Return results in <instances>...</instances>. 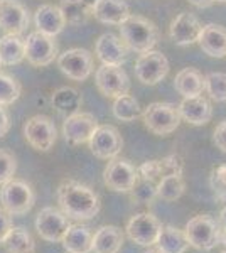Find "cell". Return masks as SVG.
Returning <instances> with one entry per match:
<instances>
[{
	"label": "cell",
	"mask_w": 226,
	"mask_h": 253,
	"mask_svg": "<svg viewBox=\"0 0 226 253\" xmlns=\"http://www.w3.org/2000/svg\"><path fill=\"white\" fill-rule=\"evenodd\" d=\"M57 205L69 219L88 221L100 213V196L90 186L75 179H66L57 187Z\"/></svg>",
	"instance_id": "cell-1"
},
{
	"label": "cell",
	"mask_w": 226,
	"mask_h": 253,
	"mask_svg": "<svg viewBox=\"0 0 226 253\" xmlns=\"http://www.w3.org/2000/svg\"><path fill=\"white\" fill-rule=\"evenodd\" d=\"M120 39L135 52H147L159 42V29L152 20L130 14L120 24Z\"/></svg>",
	"instance_id": "cell-2"
},
{
	"label": "cell",
	"mask_w": 226,
	"mask_h": 253,
	"mask_svg": "<svg viewBox=\"0 0 226 253\" xmlns=\"http://www.w3.org/2000/svg\"><path fill=\"white\" fill-rule=\"evenodd\" d=\"M142 120L149 132L159 137H166L178 130L181 124V115L176 105L155 101L142 112Z\"/></svg>",
	"instance_id": "cell-3"
},
{
	"label": "cell",
	"mask_w": 226,
	"mask_h": 253,
	"mask_svg": "<svg viewBox=\"0 0 226 253\" xmlns=\"http://www.w3.org/2000/svg\"><path fill=\"white\" fill-rule=\"evenodd\" d=\"M36 193L22 179H10L0 189V205L10 216H22L32 210Z\"/></svg>",
	"instance_id": "cell-4"
},
{
	"label": "cell",
	"mask_w": 226,
	"mask_h": 253,
	"mask_svg": "<svg viewBox=\"0 0 226 253\" xmlns=\"http://www.w3.org/2000/svg\"><path fill=\"white\" fill-rule=\"evenodd\" d=\"M220 224L209 214H198L186 223L184 235L187 238L189 247L196 250L209 252L220 243Z\"/></svg>",
	"instance_id": "cell-5"
},
{
	"label": "cell",
	"mask_w": 226,
	"mask_h": 253,
	"mask_svg": "<svg viewBox=\"0 0 226 253\" xmlns=\"http://www.w3.org/2000/svg\"><path fill=\"white\" fill-rule=\"evenodd\" d=\"M24 137L32 149L39 152H47L57 140V130L54 122L46 115L31 117L24 125Z\"/></svg>",
	"instance_id": "cell-6"
},
{
	"label": "cell",
	"mask_w": 226,
	"mask_h": 253,
	"mask_svg": "<svg viewBox=\"0 0 226 253\" xmlns=\"http://www.w3.org/2000/svg\"><path fill=\"white\" fill-rule=\"evenodd\" d=\"M167 73H169V61L160 51L150 49L147 52H142L135 63V76L147 86L160 83L167 76Z\"/></svg>",
	"instance_id": "cell-7"
},
{
	"label": "cell",
	"mask_w": 226,
	"mask_h": 253,
	"mask_svg": "<svg viewBox=\"0 0 226 253\" xmlns=\"http://www.w3.org/2000/svg\"><path fill=\"white\" fill-rule=\"evenodd\" d=\"M94 83L106 98H118L130 91V78L122 66L101 64L94 73Z\"/></svg>",
	"instance_id": "cell-8"
},
{
	"label": "cell",
	"mask_w": 226,
	"mask_h": 253,
	"mask_svg": "<svg viewBox=\"0 0 226 253\" xmlns=\"http://www.w3.org/2000/svg\"><path fill=\"white\" fill-rule=\"evenodd\" d=\"M24 54L32 66H49L57 59V44L54 38L36 31L24 39Z\"/></svg>",
	"instance_id": "cell-9"
},
{
	"label": "cell",
	"mask_w": 226,
	"mask_h": 253,
	"mask_svg": "<svg viewBox=\"0 0 226 253\" xmlns=\"http://www.w3.org/2000/svg\"><path fill=\"white\" fill-rule=\"evenodd\" d=\"M69 226L71 223L68 216L52 206L43 208L36 218V230L41 238L49 243H59Z\"/></svg>",
	"instance_id": "cell-10"
},
{
	"label": "cell",
	"mask_w": 226,
	"mask_h": 253,
	"mask_svg": "<svg viewBox=\"0 0 226 253\" xmlns=\"http://www.w3.org/2000/svg\"><path fill=\"white\" fill-rule=\"evenodd\" d=\"M105 184L117 193H130L138 179V169L125 159H110L103 170Z\"/></svg>",
	"instance_id": "cell-11"
},
{
	"label": "cell",
	"mask_w": 226,
	"mask_h": 253,
	"mask_svg": "<svg viewBox=\"0 0 226 253\" xmlns=\"http://www.w3.org/2000/svg\"><path fill=\"white\" fill-rule=\"evenodd\" d=\"M90 150L94 157L110 161L118 157L123 149V138L113 125H98L88 140Z\"/></svg>",
	"instance_id": "cell-12"
},
{
	"label": "cell",
	"mask_w": 226,
	"mask_h": 253,
	"mask_svg": "<svg viewBox=\"0 0 226 253\" xmlns=\"http://www.w3.org/2000/svg\"><path fill=\"white\" fill-rule=\"evenodd\" d=\"M59 69L75 81H85L93 73V54L86 49L73 47L57 56Z\"/></svg>",
	"instance_id": "cell-13"
},
{
	"label": "cell",
	"mask_w": 226,
	"mask_h": 253,
	"mask_svg": "<svg viewBox=\"0 0 226 253\" xmlns=\"http://www.w3.org/2000/svg\"><path fill=\"white\" fill-rule=\"evenodd\" d=\"M162 230V224L154 214L150 213H138L134 214L127 223V236L134 243L140 247H154Z\"/></svg>",
	"instance_id": "cell-14"
},
{
	"label": "cell",
	"mask_w": 226,
	"mask_h": 253,
	"mask_svg": "<svg viewBox=\"0 0 226 253\" xmlns=\"http://www.w3.org/2000/svg\"><path fill=\"white\" fill-rule=\"evenodd\" d=\"M96 126L98 120L94 118V115L86 112H78L75 115L66 117L63 124V135L68 144L81 145L90 140Z\"/></svg>",
	"instance_id": "cell-15"
},
{
	"label": "cell",
	"mask_w": 226,
	"mask_h": 253,
	"mask_svg": "<svg viewBox=\"0 0 226 253\" xmlns=\"http://www.w3.org/2000/svg\"><path fill=\"white\" fill-rule=\"evenodd\" d=\"M29 10L19 0H0V29L5 34H22L29 27Z\"/></svg>",
	"instance_id": "cell-16"
},
{
	"label": "cell",
	"mask_w": 226,
	"mask_h": 253,
	"mask_svg": "<svg viewBox=\"0 0 226 253\" xmlns=\"http://www.w3.org/2000/svg\"><path fill=\"white\" fill-rule=\"evenodd\" d=\"M201 29H203V26H201L199 19L194 14L181 12L178 17L171 22L169 38L178 46H191V44L198 42Z\"/></svg>",
	"instance_id": "cell-17"
},
{
	"label": "cell",
	"mask_w": 226,
	"mask_h": 253,
	"mask_svg": "<svg viewBox=\"0 0 226 253\" xmlns=\"http://www.w3.org/2000/svg\"><path fill=\"white\" fill-rule=\"evenodd\" d=\"M94 54L101 61V64L122 66L127 59V46L118 36L112 34V32H105L94 44Z\"/></svg>",
	"instance_id": "cell-18"
},
{
	"label": "cell",
	"mask_w": 226,
	"mask_h": 253,
	"mask_svg": "<svg viewBox=\"0 0 226 253\" xmlns=\"http://www.w3.org/2000/svg\"><path fill=\"white\" fill-rule=\"evenodd\" d=\"M181 120L187 122L191 125L201 126L206 125L213 117V107L211 103L203 95L184 98L178 105Z\"/></svg>",
	"instance_id": "cell-19"
},
{
	"label": "cell",
	"mask_w": 226,
	"mask_h": 253,
	"mask_svg": "<svg viewBox=\"0 0 226 253\" xmlns=\"http://www.w3.org/2000/svg\"><path fill=\"white\" fill-rule=\"evenodd\" d=\"M34 24L39 32L54 38V36H57L66 27V17H64L61 7L51 5V3H44V5H41L39 9L36 10Z\"/></svg>",
	"instance_id": "cell-20"
},
{
	"label": "cell",
	"mask_w": 226,
	"mask_h": 253,
	"mask_svg": "<svg viewBox=\"0 0 226 253\" xmlns=\"http://www.w3.org/2000/svg\"><path fill=\"white\" fill-rule=\"evenodd\" d=\"M199 47L203 52H206L209 58L221 59L226 56V27L218 26V24H208L201 29Z\"/></svg>",
	"instance_id": "cell-21"
},
{
	"label": "cell",
	"mask_w": 226,
	"mask_h": 253,
	"mask_svg": "<svg viewBox=\"0 0 226 253\" xmlns=\"http://www.w3.org/2000/svg\"><path fill=\"white\" fill-rule=\"evenodd\" d=\"M91 15L101 24L120 26L130 15L129 3L125 0H96L93 5Z\"/></svg>",
	"instance_id": "cell-22"
},
{
	"label": "cell",
	"mask_w": 226,
	"mask_h": 253,
	"mask_svg": "<svg viewBox=\"0 0 226 253\" xmlns=\"http://www.w3.org/2000/svg\"><path fill=\"white\" fill-rule=\"evenodd\" d=\"M184 164L182 159L179 156H167L159 161H147L138 167V175L143 179H150V181L157 182L160 177L167 174H182Z\"/></svg>",
	"instance_id": "cell-23"
},
{
	"label": "cell",
	"mask_w": 226,
	"mask_h": 253,
	"mask_svg": "<svg viewBox=\"0 0 226 253\" xmlns=\"http://www.w3.org/2000/svg\"><path fill=\"white\" fill-rule=\"evenodd\" d=\"M125 236L123 231L118 226L113 224H106L96 230V233L93 235V243H91V252L93 253H118L122 248Z\"/></svg>",
	"instance_id": "cell-24"
},
{
	"label": "cell",
	"mask_w": 226,
	"mask_h": 253,
	"mask_svg": "<svg viewBox=\"0 0 226 253\" xmlns=\"http://www.w3.org/2000/svg\"><path fill=\"white\" fill-rule=\"evenodd\" d=\"M61 243L68 253H90L93 243V233L90 231V228L83 226V224H71L64 233Z\"/></svg>",
	"instance_id": "cell-25"
},
{
	"label": "cell",
	"mask_w": 226,
	"mask_h": 253,
	"mask_svg": "<svg viewBox=\"0 0 226 253\" xmlns=\"http://www.w3.org/2000/svg\"><path fill=\"white\" fill-rule=\"evenodd\" d=\"M174 88L184 98L203 95L204 91V76L196 68H184L176 75Z\"/></svg>",
	"instance_id": "cell-26"
},
{
	"label": "cell",
	"mask_w": 226,
	"mask_h": 253,
	"mask_svg": "<svg viewBox=\"0 0 226 253\" xmlns=\"http://www.w3.org/2000/svg\"><path fill=\"white\" fill-rule=\"evenodd\" d=\"M155 247H157L159 253H186L189 243L186 235H184V230L167 224L160 230Z\"/></svg>",
	"instance_id": "cell-27"
},
{
	"label": "cell",
	"mask_w": 226,
	"mask_h": 253,
	"mask_svg": "<svg viewBox=\"0 0 226 253\" xmlns=\"http://www.w3.org/2000/svg\"><path fill=\"white\" fill-rule=\"evenodd\" d=\"M51 101L56 112L63 117L75 115V113L80 112L81 103H83L81 95L71 86H63V88L56 89L51 96Z\"/></svg>",
	"instance_id": "cell-28"
},
{
	"label": "cell",
	"mask_w": 226,
	"mask_h": 253,
	"mask_svg": "<svg viewBox=\"0 0 226 253\" xmlns=\"http://www.w3.org/2000/svg\"><path fill=\"white\" fill-rule=\"evenodd\" d=\"M24 59V39L19 34H5L0 38V63L5 66H14Z\"/></svg>",
	"instance_id": "cell-29"
},
{
	"label": "cell",
	"mask_w": 226,
	"mask_h": 253,
	"mask_svg": "<svg viewBox=\"0 0 226 253\" xmlns=\"http://www.w3.org/2000/svg\"><path fill=\"white\" fill-rule=\"evenodd\" d=\"M7 253H36V242L32 235L22 226H12L2 242Z\"/></svg>",
	"instance_id": "cell-30"
},
{
	"label": "cell",
	"mask_w": 226,
	"mask_h": 253,
	"mask_svg": "<svg viewBox=\"0 0 226 253\" xmlns=\"http://www.w3.org/2000/svg\"><path fill=\"white\" fill-rule=\"evenodd\" d=\"M184 191H186V182L182 174H167L157 181V198L162 201H176L184 194Z\"/></svg>",
	"instance_id": "cell-31"
},
{
	"label": "cell",
	"mask_w": 226,
	"mask_h": 253,
	"mask_svg": "<svg viewBox=\"0 0 226 253\" xmlns=\"http://www.w3.org/2000/svg\"><path fill=\"white\" fill-rule=\"evenodd\" d=\"M96 0H76V2H64L61 3L66 24H85L86 20L91 17V10Z\"/></svg>",
	"instance_id": "cell-32"
},
{
	"label": "cell",
	"mask_w": 226,
	"mask_h": 253,
	"mask_svg": "<svg viewBox=\"0 0 226 253\" xmlns=\"http://www.w3.org/2000/svg\"><path fill=\"white\" fill-rule=\"evenodd\" d=\"M112 112H113V117L122 122H134V120H137L138 117H142L140 105H138V101L135 100L132 95H129V93L115 98Z\"/></svg>",
	"instance_id": "cell-33"
},
{
	"label": "cell",
	"mask_w": 226,
	"mask_h": 253,
	"mask_svg": "<svg viewBox=\"0 0 226 253\" xmlns=\"http://www.w3.org/2000/svg\"><path fill=\"white\" fill-rule=\"evenodd\" d=\"M130 196H132L134 203H137V205H149L157 198V182L138 175L134 189L130 191Z\"/></svg>",
	"instance_id": "cell-34"
},
{
	"label": "cell",
	"mask_w": 226,
	"mask_h": 253,
	"mask_svg": "<svg viewBox=\"0 0 226 253\" xmlns=\"http://www.w3.org/2000/svg\"><path fill=\"white\" fill-rule=\"evenodd\" d=\"M204 89L215 101H226V73H209L204 76Z\"/></svg>",
	"instance_id": "cell-35"
},
{
	"label": "cell",
	"mask_w": 226,
	"mask_h": 253,
	"mask_svg": "<svg viewBox=\"0 0 226 253\" xmlns=\"http://www.w3.org/2000/svg\"><path fill=\"white\" fill-rule=\"evenodd\" d=\"M20 91H22V88H20L17 80L0 73V105L2 107H7V105H12L14 101H17Z\"/></svg>",
	"instance_id": "cell-36"
},
{
	"label": "cell",
	"mask_w": 226,
	"mask_h": 253,
	"mask_svg": "<svg viewBox=\"0 0 226 253\" xmlns=\"http://www.w3.org/2000/svg\"><path fill=\"white\" fill-rule=\"evenodd\" d=\"M17 170V161L9 150L0 149V186L14 179V174Z\"/></svg>",
	"instance_id": "cell-37"
},
{
	"label": "cell",
	"mask_w": 226,
	"mask_h": 253,
	"mask_svg": "<svg viewBox=\"0 0 226 253\" xmlns=\"http://www.w3.org/2000/svg\"><path fill=\"white\" fill-rule=\"evenodd\" d=\"M209 184H211V189L215 191L216 198L220 201L226 203V164L218 166L216 169H213L211 177H209Z\"/></svg>",
	"instance_id": "cell-38"
},
{
	"label": "cell",
	"mask_w": 226,
	"mask_h": 253,
	"mask_svg": "<svg viewBox=\"0 0 226 253\" xmlns=\"http://www.w3.org/2000/svg\"><path fill=\"white\" fill-rule=\"evenodd\" d=\"M213 142L221 152L226 154V120L221 122L215 128V135H213Z\"/></svg>",
	"instance_id": "cell-39"
},
{
	"label": "cell",
	"mask_w": 226,
	"mask_h": 253,
	"mask_svg": "<svg viewBox=\"0 0 226 253\" xmlns=\"http://www.w3.org/2000/svg\"><path fill=\"white\" fill-rule=\"evenodd\" d=\"M12 230V216L7 213L3 208H0V245L5 240V236L9 235Z\"/></svg>",
	"instance_id": "cell-40"
},
{
	"label": "cell",
	"mask_w": 226,
	"mask_h": 253,
	"mask_svg": "<svg viewBox=\"0 0 226 253\" xmlns=\"http://www.w3.org/2000/svg\"><path fill=\"white\" fill-rule=\"evenodd\" d=\"M9 130H10V117L7 113V110L0 105V138L5 137Z\"/></svg>",
	"instance_id": "cell-41"
},
{
	"label": "cell",
	"mask_w": 226,
	"mask_h": 253,
	"mask_svg": "<svg viewBox=\"0 0 226 253\" xmlns=\"http://www.w3.org/2000/svg\"><path fill=\"white\" fill-rule=\"evenodd\" d=\"M189 3H192L198 9H208V7H211L215 3V0H189Z\"/></svg>",
	"instance_id": "cell-42"
},
{
	"label": "cell",
	"mask_w": 226,
	"mask_h": 253,
	"mask_svg": "<svg viewBox=\"0 0 226 253\" xmlns=\"http://www.w3.org/2000/svg\"><path fill=\"white\" fill-rule=\"evenodd\" d=\"M220 243L225 245V248H226V226L220 228Z\"/></svg>",
	"instance_id": "cell-43"
},
{
	"label": "cell",
	"mask_w": 226,
	"mask_h": 253,
	"mask_svg": "<svg viewBox=\"0 0 226 253\" xmlns=\"http://www.w3.org/2000/svg\"><path fill=\"white\" fill-rule=\"evenodd\" d=\"M220 219H221V226H226V208H225L223 211H221Z\"/></svg>",
	"instance_id": "cell-44"
},
{
	"label": "cell",
	"mask_w": 226,
	"mask_h": 253,
	"mask_svg": "<svg viewBox=\"0 0 226 253\" xmlns=\"http://www.w3.org/2000/svg\"><path fill=\"white\" fill-rule=\"evenodd\" d=\"M215 2H218V3H226V0H215Z\"/></svg>",
	"instance_id": "cell-45"
},
{
	"label": "cell",
	"mask_w": 226,
	"mask_h": 253,
	"mask_svg": "<svg viewBox=\"0 0 226 253\" xmlns=\"http://www.w3.org/2000/svg\"><path fill=\"white\" fill-rule=\"evenodd\" d=\"M147 253H159V252H157V250H149Z\"/></svg>",
	"instance_id": "cell-46"
},
{
	"label": "cell",
	"mask_w": 226,
	"mask_h": 253,
	"mask_svg": "<svg viewBox=\"0 0 226 253\" xmlns=\"http://www.w3.org/2000/svg\"><path fill=\"white\" fill-rule=\"evenodd\" d=\"M64 2H76V0H64Z\"/></svg>",
	"instance_id": "cell-47"
},
{
	"label": "cell",
	"mask_w": 226,
	"mask_h": 253,
	"mask_svg": "<svg viewBox=\"0 0 226 253\" xmlns=\"http://www.w3.org/2000/svg\"><path fill=\"white\" fill-rule=\"evenodd\" d=\"M0 66H2V63H0Z\"/></svg>",
	"instance_id": "cell-48"
},
{
	"label": "cell",
	"mask_w": 226,
	"mask_h": 253,
	"mask_svg": "<svg viewBox=\"0 0 226 253\" xmlns=\"http://www.w3.org/2000/svg\"><path fill=\"white\" fill-rule=\"evenodd\" d=\"M223 253H226V250H225V252H223Z\"/></svg>",
	"instance_id": "cell-49"
}]
</instances>
